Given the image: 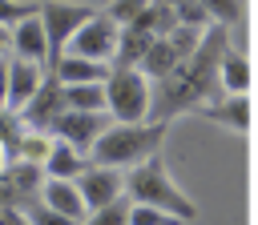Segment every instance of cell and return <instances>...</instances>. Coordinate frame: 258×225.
I'll return each mask as SVG.
<instances>
[{
  "instance_id": "obj_1",
  "label": "cell",
  "mask_w": 258,
  "mask_h": 225,
  "mask_svg": "<svg viewBox=\"0 0 258 225\" xmlns=\"http://www.w3.org/2000/svg\"><path fill=\"white\" fill-rule=\"evenodd\" d=\"M230 52V32L226 24H210L198 52L185 56L165 80H157V96L149 104V121H173L181 113H198L202 104H214L226 96V84H222V56Z\"/></svg>"
},
{
  "instance_id": "obj_2",
  "label": "cell",
  "mask_w": 258,
  "mask_h": 225,
  "mask_svg": "<svg viewBox=\"0 0 258 225\" xmlns=\"http://www.w3.org/2000/svg\"><path fill=\"white\" fill-rule=\"evenodd\" d=\"M165 141V121H141V125H113L101 129V137L93 141V165H109V169H133L149 157H157Z\"/></svg>"
},
{
  "instance_id": "obj_3",
  "label": "cell",
  "mask_w": 258,
  "mask_h": 225,
  "mask_svg": "<svg viewBox=\"0 0 258 225\" xmlns=\"http://www.w3.org/2000/svg\"><path fill=\"white\" fill-rule=\"evenodd\" d=\"M125 193H129V201L157 205V209L173 213L177 221H194V217H198V205L173 185L169 169H165L157 157H149V161H141V165L129 169V177H125Z\"/></svg>"
},
{
  "instance_id": "obj_4",
  "label": "cell",
  "mask_w": 258,
  "mask_h": 225,
  "mask_svg": "<svg viewBox=\"0 0 258 225\" xmlns=\"http://www.w3.org/2000/svg\"><path fill=\"white\" fill-rule=\"evenodd\" d=\"M105 96H109V113H113L121 125H141V121H149L153 92H149V76H145L141 68H121V64H113L109 76H105Z\"/></svg>"
},
{
  "instance_id": "obj_5",
  "label": "cell",
  "mask_w": 258,
  "mask_h": 225,
  "mask_svg": "<svg viewBox=\"0 0 258 225\" xmlns=\"http://www.w3.org/2000/svg\"><path fill=\"white\" fill-rule=\"evenodd\" d=\"M97 16L93 4H73V0H40V24L48 32V68L64 56V44Z\"/></svg>"
},
{
  "instance_id": "obj_6",
  "label": "cell",
  "mask_w": 258,
  "mask_h": 225,
  "mask_svg": "<svg viewBox=\"0 0 258 225\" xmlns=\"http://www.w3.org/2000/svg\"><path fill=\"white\" fill-rule=\"evenodd\" d=\"M117 36H121V24L117 20H109L105 12H97L73 40H69V48L77 52V56H89V60H105V64H113V52H117Z\"/></svg>"
},
{
  "instance_id": "obj_7",
  "label": "cell",
  "mask_w": 258,
  "mask_h": 225,
  "mask_svg": "<svg viewBox=\"0 0 258 225\" xmlns=\"http://www.w3.org/2000/svg\"><path fill=\"white\" fill-rule=\"evenodd\" d=\"M77 189H81V197H85V205L93 213V209H105L117 197H125V177L117 169H109V165H93L89 161V169L77 177Z\"/></svg>"
},
{
  "instance_id": "obj_8",
  "label": "cell",
  "mask_w": 258,
  "mask_h": 225,
  "mask_svg": "<svg viewBox=\"0 0 258 225\" xmlns=\"http://www.w3.org/2000/svg\"><path fill=\"white\" fill-rule=\"evenodd\" d=\"M48 133L56 141H69L73 149H93V141L101 137V113H77V108H60L56 121L48 125Z\"/></svg>"
},
{
  "instance_id": "obj_9",
  "label": "cell",
  "mask_w": 258,
  "mask_h": 225,
  "mask_svg": "<svg viewBox=\"0 0 258 225\" xmlns=\"http://www.w3.org/2000/svg\"><path fill=\"white\" fill-rule=\"evenodd\" d=\"M64 108V84L56 80V72H44V80H40V88H36V96L20 108V117L28 121V129H48L52 121H56V113Z\"/></svg>"
},
{
  "instance_id": "obj_10",
  "label": "cell",
  "mask_w": 258,
  "mask_h": 225,
  "mask_svg": "<svg viewBox=\"0 0 258 225\" xmlns=\"http://www.w3.org/2000/svg\"><path fill=\"white\" fill-rule=\"evenodd\" d=\"M40 80H44V64L16 56V60L8 64V108H12V113H20V108L36 96Z\"/></svg>"
},
{
  "instance_id": "obj_11",
  "label": "cell",
  "mask_w": 258,
  "mask_h": 225,
  "mask_svg": "<svg viewBox=\"0 0 258 225\" xmlns=\"http://www.w3.org/2000/svg\"><path fill=\"white\" fill-rule=\"evenodd\" d=\"M194 117L214 121V125H222L230 133H246L250 129V100H246V92H234V96H222L214 104H202Z\"/></svg>"
},
{
  "instance_id": "obj_12",
  "label": "cell",
  "mask_w": 258,
  "mask_h": 225,
  "mask_svg": "<svg viewBox=\"0 0 258 225\" xmlns=\"http://www.w3.org/2000/svg\"><path fill=\"white\" fill-rule=\"evenodd\" d=\"M12 48H16V56H24V60L48 64V32H44V24H40V12L28 16V20H20V24H12Z\"/></svg>"
},
{
  "instance_id": "obj_13",
  "label": "cell",
  "mask_w": 258,
  "mask_h": 225,
  "mask_svg": "<svg viewBox=\"0 0 258 225\" xmlns=\"http://www.w3.org/2000/svg\"><path fill=\"white\" fill-rule=\"evenodd\" d=\"M40 201H44L48 209H56V213L73 217V221H85V213H89V205H85V197H81L77 181L48 177V181H44V189H40Z\"/></svg>"
},
{
  "instance_id": "obj_14",
  "label": "cell",
  "mask_w": 258,
  "mask_h": 225,
  "mask_svg": "<svg viewBox=\"0 0 258 225\" xmlns=\"http://www.w3.org/2000/svg\"><path fill=\"white\" fill-rule=\"evenodd\" d=\"M109 68H113V64L89 60V56H77V52H64V56L52 64V72H56L60 84H93V80H105Z\"/></svg>"
},
{
  "instance_id": "obj_15",
  "label": "cell",
  "mask_w": 258,
  "mask_h": 225,
  "mask_svg": "<svg viewBox=\"0 0 258 225\" xmlns=\"http://www.w3.org/2000/svg\"><path fill=\"white\" fill-rule=\"evenodd\" d=\"M48 177H60V181H77L85 169H89V161L81 157V149H73L69 141H56L52 137V149H48V157H44V165H40Z\"/></svg>"
},
{
  "instance_id": "obj_16",
  "label": "cell",
  "mask_w": 258,
  "mask_h": 225,
  "mask_svg": "<svg viewBox=\"0 0 258 225\" xmlns=\"http://www.w3.org/2000/svg\"><path fill=\"white\" fill-rule=\"evenodd\" d=\"M153 40H157V36L145 32V28H137V24L121 28V36H117V52H113V64H121V68H137Z\"/></svg>"
},
{
  "instance_id": "obj_17",
  "label": "cell",
  "mask_w": 258,
  "mask_h": 225,
  "mask_svg": "<svg viewBox=\"0 0 258 225\" xmlns=\"http://www.w3.org/2000/svg\"><path fill=\"white\" fill-rule=\"evenodd\" d=\"M177 64H181V56L173 52V44H169L165 36H157V40L149 44V52L141 56V64H137V68H141L149 80H165V76H169Z\"/></svg>"
},
{
  "instance_id": "obj_18",
  "label": "cell",
  "mask_w": 258,
  "mask_h": 225,
  "mask_svg": "<svg viewBox=\"0 0 258 225\" xmlns=\"http://www.w3.org/2000/svg\"><path fill=\"white\" fill-rule=\"evenodd\" d=\"M64 108H77V113H109L105 80H93V84H64Z\"/></svg>"
},
{
  "instance_id": "obj_19",
  "label": "cell",
  "mask_w": 258,
  "mask_h": 225,
  "mask_svg": "<svg viewBox=\"0 0 258 225\" xmlns=\"http://www.w3.org/2000/svg\"><path fill=\"white\" fill-rule=\"evenodd\" d=\"M137 28L153 32V36H169L177 28V8L173 4H161V0H149V8L137 16Z\"/></svg>"
},
{
  "instance_id": "obj_20",
  "label": "cell",
  "mask_w": 258,
  "mask_h": 225,
  "mask_svg": "<svg viewBox=\"0 0 258 225\" xmlns=\"http://www.w3.org/2000/svg\"><path fill=\"white\" fill-rule=\"evenodd\" d=\"M222 84H226V92H246L250 88V60L234 48L222 56Z\"/></svg>"
},
{
  "instance_id": "obj_21",
  "label": "cell",
  "mask_w": 258,
  "mask_h": 225,
  "mask_svg": "<svg viewBox=\"0 0 258 225\" xmlns=\"http://www.w3.org/2000/svg\"><path fill=\"white\" fill-rule=\"evenodd\" d=\"M52 141L44 137V129H24L20 133V145H16V161H32V165H44Z\"/></svg>"
},
{
  "instance_id": "obj_22",
  "label": "cell",
  "mask_w": 258,
  "mask_h": 225,
  "mask_svg": "<svg viewBox=\"0 0 258 225\" xmlns=\"http://www.w3.org/2000/svg\"><path fill=\"white\" fill-rule=\"evenodd\" d=\"M129 209H133V201H129V193L125 197H117L113 205H105V209H93L81 225H129Z\"/></svg>"
},
{
  "instance_id": "obj_23",
  "label": "cell",
  "mask_w": 258,
  "mask_h": 225,
  "mask_svg": "<svg viewBox=\"0 0 258 225\" xmlns=\"http://www.w3.org/2000/svg\"><path fill=\"white\" fill-rule=\"evenodd\" d=\"M129 225H181L173 213H165V209H157V205H141V201H133V209H129Z\"/></svg>"
},
{
  "instance_id": "obj_24",
  "label": "cell",
  "mask_w": 258,
  "mask_h": 225,
  "mask_svg": "<svg viewBox=\"0 0 258 225\" xmlns=\"http://www.w3.org/2000/svg\"><path fill=\"white\" fill-rule=\"evenodd\" d=\"M36 12H40V0H0V24L4 28L20 24V20L36 16Z\"/></svg>"
},
{
  "instance_id": "obj_25",
  "label": "cell",
  "mask_w": 258,
  "mask_h": 225,
  "mask_svg": "<svg viewBox=\"0 0 258 225\" xmlns=\"http://www.w3.org/2000/svg\"><path fill=\"white\" fill-rule=\"evenodd\" d=\"M149 8V0H113L109 8H105V16L109 20H117L121 28H129V24H137V16Z\"/></svg>"
},
{
  "instance_id": "obj_26",
  "label": "cell",
  "mask_w": 258,
  "mask_h": 225,
  "mask_svg": "<svg viewBox=\"0 0 258 225\" xmlns=\"http://www.w3.org/2000/svg\"><path fill=\"white\" fill-rule=\"evenodd\" d=\"M202 4H206V12H210L218 24H226V28L242 20V0H202Z\"/></svg>"
},
{
  "instance_id": "obj_27",
  "label": "cell",
  "mask_w": 258,
  "mask_h": 225,
  "mask_svg": "<svg viewBox=\"0 0 258 225\" xmlns=\"http://www.w3.org/2000/svg\"><path fill=\"white\" fill-rule=\"evenodd\" d=\"M177 24H194V28H210V24H214V16L206 12V4H202V0H185V4H177Z\"/></svg>"
},
{
  "instance_id": "obj_28",
  "label": "cell",
  "mask_w": 258,
  "mask_h": 225,
  "mask_svg": "<svg viewBox=\"0 0 258 225\" xmlns=\"http://www.w3.org/2000/svg\"><path fill=\"white\" fill-rule=\"evenodd\" d=\"M24 217H28V225H81V221H73V217H64V213L48 209L44 201H40V205H28Z\"/></svg>"
},
{
  "instance_id": "obj_29",
  "label": "cell",
  "mask_w": 258,
  "mask_h": 225,
  "mask_svg": "<svg viewBox=\"0 0 258 225\" xmlns=\"http://www.w3.org/2000/svg\"><path fill=\"white\" fill-rule=\"evenodd\" d=\"M0 225H28V217L16 205H0Z\"/></svg>"
},
{
  "instance_id": "obj_30",
  "label": "cell",
  "mask_w": 258,
  "mask_h": 225,
  "mask_svg": "<svg viewBox=\"0 0 258 225\" xmlns=\"http://www.w3.org/2000/svg\"><path fill=\"white\" fill-rule=\"evenodd\" d=\"M8 56H0V108H8Z\"/></svg>"
},
{
  "instance_id": "obj_31",
  "label": "cell",
  "mask_w": 258,
  "mask_h": 225,
  "mask_svg": "<svg viewBox=\"0 0 258 225\" xmlns=\"http://www.w3.org/2000/svg\"><path fill=\"white\" fill-rule=\"evenodd\" d=\"M8 44H12V28H4V24H0V56H4V48H8Z\"/></svg>"
},
{
  "instance_id": "obj_32",
  "label": "cell",
  "mask_w": 258,
  "mask_h": 225,
  "mask_svg": "<svg viewBox=\"0 0 258 225\" xmlns=\"http://www.w3.org/2000/svg\"><path fill=\"white\" fill-rule=\"evenodd\" d=\"M161 4H173V8H177V4H185V0H161Z\"/></svg>"
},
{
  "instance_id": "obj_33",
  "label": "cell",
  "mask_w": 258,
  "mask_h": 225,
  "mask_svg": "<svg viewBox=\"0 0 258 225\" xmlns=\"http://www.w3.org/2000/svg\"><path fill=\"white\" fill-rule=\"evenodd\" d=\"M0 161H4V153H0Z\"/></svg>"
}]
</instances>
